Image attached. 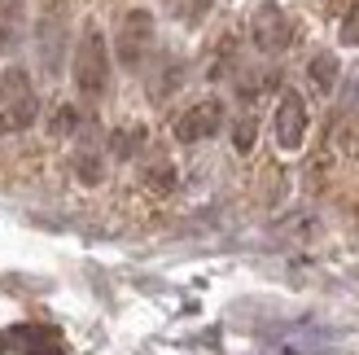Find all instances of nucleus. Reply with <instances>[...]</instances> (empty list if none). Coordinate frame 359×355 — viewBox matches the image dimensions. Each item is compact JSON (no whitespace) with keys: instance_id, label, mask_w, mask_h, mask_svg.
<instances>
[{"instance_id":"nucleus-17","label":"nucleus","mask_w":359,"mask_h":355,"mask_svg":"<svg viewBox=\"0 0 359 355\" xmlns=\"http://www.w3.org/2000/svg\"><path fill=\"white\" fill-rule=\"evenodd\" d=\"M337 35H342V44L359 48V0H351V9L342 18V27H337Z\"/></svg>"},{"instance_id":"nucleus-9","label":"nucleus","mask_w":359,"mask_h":355,"mask_svg":"<svg viewBox=\"0 0 359 355\" xmlns=\"http://www.w3.org/2000/svg\"><path fill=\"white\" fill-rule=\"evenodd\" d=\"M337 75H342V66H337L333 53H316V58L307 62V79H311L316 93H333V88H337Z\"/></svg>"},{"instance_id":"nucleus-1","label":"nucleus","mask_w":359,"mask_h":355,"mask_svg":"<svg viewBox=\"0 0 359 355\" xmlns=\"http://www.w3.org/2000/svg\"><path fill=\"white\" fill-rule=\"evenodd\" d=\"M75 88L93 101L110 88V44H105L101 27H88L75 44Z\"/></svg>"},{"instance_id":"nucleus-12","label":"nucleus","mask_w":359,"mask_h":355,"mask_svg":"<svg viewBox=\"0 0 359 355\" xmlns=\"http://www.w3.org/2000/svg\"><path fill=\"white\" fill-rule=\"evenodd\" d=\"M31 93V75L22 66H9V70H0V105L13 101V97H27Z\"/></svg>"},{"instance_id":"nucleus-8","label":"nucleus","mask_w":359,"mask_h":355,"mask_svg":"<svg viewBox=\"0 0 359 355\" xmlns=\"http://www.w3.org/2000/svg\"><path fill=\"white\" fill-rule=\"evenodd\" d=\"M35 35H40V58H44V66L57 70V62H62V18L57 13H44L40 27H35Z\"/></svg>"},{"instance_id":"nucleus-6","label":"nucleus","mask_w":359,"mask_h":355,"mask_svg":"<svg viewBox=\"0 0 359 355\" xmlns=\"http://www.w3.org/2000/svg\"><path fill=\"white\" fill-rule=\"evenodd\" d=\"M9 338L22 355H66L57 329H48V325H22V329H13Z\"/></svg>"},{"instance_id":"nucleus-14","label":"nucleus","mask_w":359,"mask_h":355,"mask_svg":"<svg viewBox=\"0 0 359 355\" xmlns=\"http://www.w3.org/2000/svg\"><path fill=\"white\" fill-rule=\"evenodd\" d=\"M75 175H79V185H101V180H105L101 158H97V154H79V158H75Z\"/></svg>"},{"instance_id":"nucleus-16","label":"nucleus","mask_w":359,"mask_h":355,"mask_svg":"<svg viewBox=\"0 0 359 355\" xmlns=\"http://www.w3.org/2000/svg\"><path fill=\"white\" fill-rule=\"evenodd\" d=\"M145 180H149V189H158V193H171V189H175V167H171V163H154V167L145 171Z\"/></svg>"},{"instance_id":"nucleus-7","label":"nucleus","mask_w":359,"mask_h":355,"mask_svg":"<svg viewBox=\"0 0 359 355\" xmlns=\"http://www.w3.org/2000/svg\"><path fill=\"white\" fill-rule=\"evenodd\" d=\"M35 114H40V101H35V93L5 101V105H0V136H9V132H27L31 123H35Z\"/></svg>"},{"instance_id":"nucleus-11","label":"nucleus","mask_w":359,"mask_h":355,"mask_svg":"<svg viewBox=\"0 0 359 355\" xmlns=\"http://www.w3.org/2000/svg\"><path fill=\"white\" fill-rule=\"evenodd\" d=\"M140 145H145V128H140V123H132V128H114V132H110V154H114V158H136Z\"/></svg>"},{"instance_id":"nucleus-5","label":"nucleus","mask_w":359,"mask_h":355,"mask_svg":"<svg viewBox=\"0 0 359 355\" xmlns=\"http://www.w3.org/2000/svg\"><path fill=\"white\" fill-rule=\"evenodd\" d=\"M272 136L280 149H302V140H307V101L298 93H285L276 101V114H272Z\"/></svg>"},{"instance_id":"nucleus-10","label":"nucleus","mask_w":359,"mask_h":355,"mask_svg":"<svg viewBox=\"0 0 359 355\" xmlns=\"http://www.w3.org/2000/svg\"><path fill=\"white\" fill-rule=\"evenodd\" d=\"M22 35V0H0V53H9Z\"/></svg>"},{"instance_id":"nucleus-15","label":"nucleus","mask_w":359,"mask_h":355,"mask_svg":"<svg viewBox=\"0 0 359 355\" xmlns=\"http://www.w3.org/2000/svg\"><path fill=\"white\" fill-rule=\"evenodd\" d=\"M255 136H259V123L255 119H237V128H232V145H237V154H250L255 149Z\"/></svg>"},{"instance_id":"nucleus-3","label":"nucleus","mask_w":359,"mask_h":355,"mask_svg":"<svg viewBox=\"0 0 359 355\" xmlns=\"http://www.w3.org/2000/svg\"><path fill=\"white\" fill-rule=\"evenodd\" d=\"M149 44H154V13L149 9H132L123 13V27H118V62L136 70L140 62L149 58Z\"/></svg>"},{"instance_id":"nucleus-13","label":"nucleus","mask_w":359,"mask_h":355,"mask_svg":"<svg viewBox=\"0 0 359 355\" xmlns=\"http://www.w3.org/2000/svg\"><path fill=\"white\" fill-rule=\"evenodd\" d=\"M79 123H83V114L75 110V105H57V110H53V119H48V132H53V136H75Z\"/></svg>"},{"instance_id":"nucleus-4","label":"nucleus","mask_w":359,"mask_h":355,"mask_svg":"<svg viewBox=\"0 0 359 355\" xmlns=\"http://www.w3.org/2000/svg\"><path fill=\"white\" fill-rule=\"evenodd\" d=\"M219 128H224V101L206 97V101L189 105V110L175 119V140L180 145H197V140L219 136Z\"/></svg>"},{"instance_id":"nucleus-2","label":"nucleus","mask_w":359,"mask_h":355,"mask_svg":"<svg viewBox=\"0 0 359 355\" xmlns=\"http://www.w3.org/2000/svg\"><path fill=\"white\" fill-rule=\"evenodd\" d=\"M250 40H255L259 53H285L294 44V22L280 5H259L255 18H250Z\"/></svg>"}]
</instances>
